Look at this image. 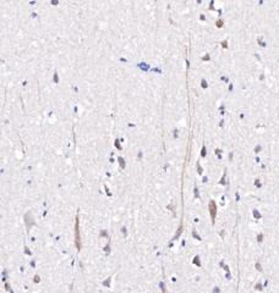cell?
Returning a JSON list of instances; mask_svg holds the SVG:
<instances>
[{
  "label": "cell",
  "mask_w": 279,
  "mask_h": 293,
  "mask_svg": "<svg viewBox=\"0 0 279 293\" xmlns=\"http://www.w3.org/2000/svg\"><path fill=\"white\" fill-rule=\"evenodd\" d=\"M75 232H76V247H77V249H80V247H81V241H80V233H79V219H76Z\"/></svg>",
  "instance_id": "1"
},
{
  "label": "cell",
  "mask_w": 279,
  "mask_h": 293,
  "mask_svg": "<svg viewBox=\"0 0 279 293\" xmlns=\"http://www.w3.org/2000/svg\"><path fill=\"white\" fill-rule=\"evenodd\" d=\"M211 213H212V218H214L215 211H214V203H213V202L211 203Z\"/></svg>",
  "instance_id": "2"
}]
</instances>
